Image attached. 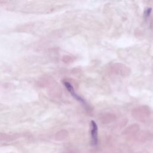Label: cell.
Wrapping results in <instances>:
<instances>
[{
  "label": "cell",
  "instance_id": "obj_2",
  "mask_svg": "<svg viewBox=\"0 0 153 153\" xmlns=\"http://www.w3.org/2000/svg\"><path fill=\"white\" fill-rule=\"evenodd\" d=\"M64 84H65L66 88L67 89V90H68V92L72 94V96L75 99H76L78 101H79V102H82V103H83L84 104H86V102L84 101V99L83 98H82L80 97V96H79L77 94H76L75 92V90H74L73 87L71 86V84L70 83H69L68 82H64Z\"/></svg>",
  "mask_w": 153,
  "mask_h": 153
},
{
  "label": "cell",
  "instance_id": "obj_1",
  "mask_svg": "<svg viewBox=\"0 0 153 153\" xmlns=\"http://www.w3.org/2000/svg\"><path fill=\"white\" fill-rule=\"evenodd\" d=\"M91 138L92 145H97L98 143V126L94 121L91 122Z\"/></svg>",
  "mask_w": 153,
  "mask_h": 153
}]
</instances>
